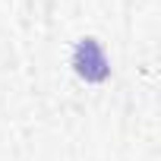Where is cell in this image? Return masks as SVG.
I'll return each instance as SVG.
<instances>
[{"label":"cell","mask_w":161,"mask_h":161,"mask_svg":"<svg viewBox=\"0 0 161 161\" xmlns=\"http://www.w3.org/2000/svg\"><path fill=\"white\" fill-rule=\"evenodd\" d=\"M76 69L82 73L86 79H104L108 76V60H104L101 47L92 38H86L82 44L76 47Z\"/></svg>","instance_id":"1"}]
</instances>
